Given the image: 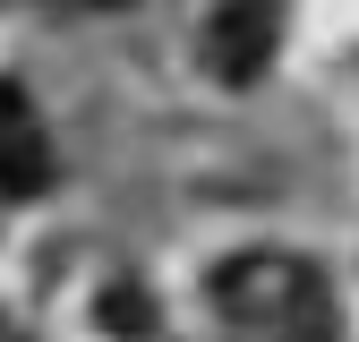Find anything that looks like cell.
Instances as JSON below:
<instances>
[{
  "mask_svg": "<svg viewBox=\"0 0 359 342\" xmlns=\"http://www.w3.org/2000/svg\"><path fill=\"white\" fill-rule=\"evenodd\" d=\"M274 34H283L274 0H222V9L205 18V69L222 86H257L265 60H274Z\"/></svg>",
  "mask_w": 359,
  "mask_h": 342,
  "instance_id": "cell-3",
  "label": "cell"
},
{
  "mask_svg": "<svg viewBox=\"0 0 359 342\" xmlns=\"http://www.w3.org/2000/svg\"><path fill=\"white\" fill-rule=\"evenodd\" d=\"M214 325L231 342H334V291L291 248H248L205 274Z\"/></svg>",
  "mask_w": 359,
  "mask_h": 342,
  "instance_id": "cell-1",
  "label": "cell"
},
{
  "mask_svg": "<svg viewBox=\"0 0 359 342\" xmlns=\"http://www.w3.org/2000/svg\"><path fill=\"white\" fill-rule=\"evenodd\" d=\"M0 342H26V325H18V317H0Z\"/></svg>",
  "mask_w": 359,
  "mask_h": 342,
  "instance_id": "cell-4",
  "label": "cell"
},
{
  "mask_svg": "<svg viewBox=\"0 0 359 342\" xmlns=\"http://www.w3.org/2000/svg\"><path fill=\"white\" fill-rule=\"evenodd\" d=\"M52 171H60V154H52V128H43L34 95L0 77V197L26 205V197L52 189Z\"/></svg>",
  "mask_w": 359,
  "mask_h": 342,
  "instance_id": "cell-2",
  "label": "cell"
}]
</instances>
